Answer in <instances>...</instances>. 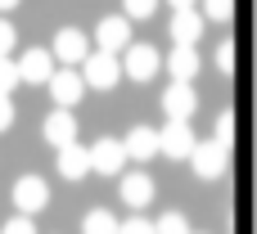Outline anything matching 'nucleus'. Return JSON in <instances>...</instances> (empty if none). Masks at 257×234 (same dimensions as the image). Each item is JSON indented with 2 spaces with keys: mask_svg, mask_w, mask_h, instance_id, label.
<instances>
[{
  "mask_svg": "<svg viewBox=\"0 0 257 234\" xmlns=\"http://www.w3.org/2000/svg\"><path fill=\"white\" fill-rule=\"evenodd\" d=\"M81 77H86V86H95V90H113L126 72H122V59H117V54L90 50V59L81 63Z\"/></svg>",
  "mask_w": 257,
  "mask_h": 234,
  "instance_id": "1",
  "label": "nucleus"
},
{
  "mask_svg": "<svg viewBox=\"0 0 257 234\" xmlns=\"http://www.w3.org/2000/svg\"><path fill=\"white\" fill-rule=\"evenodd\" d=\"M131 162V153H126V140H95L90 144V167L99 171V176H122V167Z\"/></svg>",
  "mask_w": 257,
  "mask_h": 234,
  "instance_id": "4",
  "label": "nucleus"
},
{
  "mask_svg": "<svg viewBox=\"0 0 257 234\" xmlns=\"http://www.w3.org/2000/svg\"><path fill=\"white\" fill-rule=\"evenodd\" d=\"M50 50H54V59H59V63L81 68V63L90 59V50H95V45H90V36H86L81 27H63V32H54V45H50Z\"/></svg>",
  "mask_w": 257,
  "mask_h": 234,
  "instance_id": "3",
  "label": "nucleus"
},
{
  "mask_svg": "<svg viewBox=\"0 0 257 234\" xmlns=\"http://www.w3.org/2000/svg\"><path fill=\"white\" fill-rule=\"evenodd\" d=\"M158 234H194V230L181 212H167V216H158Z\"/></svg>",
  "mask_w": 257,
  "mask_h": 234,
  "instance_id": "22",
  "label": "nucleus"
},
{
  "mask_svg": "<svg viewBox=\"0 0 257 234\" xmlns=\"http://www.w3.org/2000/svg\"><path fill=\"white\" fill-rule=\"evenodd\" d=\"M14 41H18V32H14V23H9V18H0V59H9V50H14Z\"/></svg>",
  "mask_w": 257,
  "mask_h": 234,
  "instance_id": "25",
  "label": "nucleus"
},
{
  "mask_svg": "<svg viewBox=\"0 0 257 234\" xmlns=\"http://www.w3.org/2000/svg\"><path fill=\"white\" fill-rule=\"evenodd\" d=\"M0 234H36V225H32V216H23V212H18L14 221H5V230H0Z\"/></svg>",
  "mask_w": 257,
  "mask_h": 234,
  "instance_id": "27",
  "label": "nucleus"
},
{
  "mask_svg": "<svg viewBox=\"0 0 257 234\" xmlns=\"http://www.w3.org/2000/svg\"><path fill=\"white\" fill-rule=\"evenodd\" d=\"M45 140H50L54 149L77 144V117H72V108H54V113L45 117Z\"/></svg>",
  "mask_w": 257,
  "mask_h": 234,
  "instance_id": "13",
  "label": "nucleus"
},
{
  "mask_svg": "<svg viewBox=\"0 0 257 234\" xmlns=\"http://www.w3.org/2000/svg\"><path fill=\"white\" fill-rule=\"evenodd\" d=\"M126 5V18H154V9H158V0H122Z\"/></svg>",
  "mask_w": 257,
  "mask_h": 234,
  "instance_id": "24",
  "label": "nucleus"
},
{
  "mask_svg": "<svg viewBox=\"0 0 257 234\" xmlns=\"http://www.w3.org/2000/svg\"><path fill=\"white\" fill-rule=\"evenodd\" d=\"M158 135H163V153H167V158H176V162H181V158H190V153L199 149V140H194V126H190V122H172V117H167V126H163Z\"/></svg>",
  "mask_w": 257,
  "mask_h": 234,
  "instance_id": "10",
  "label": "nucleus"
},
{
  "mask_svg": "<svg viewBox=\"0 0 257 234\" xmlns=\"http://www.w3.org/2000/svg\"><path fill=\"white\" fill-rule=\"evenodd\" d=\"M158 63H163V59H158L154 45H131V50L122 54V72H126L131 81H140V86L158 77Z\"/></svg>",
  "mask_w": 257,
  "mask_h": 234,
  "instance_id": "9",
  "label": "nucleus"
},
{
  "mask_svg": "<svg viewBox=\"0 0 257 234\" xmlns=\"http://www.w3.org/2000/svg\"><path fill=\"white\" fill-rule=\"evenodd\" d=\"M45 203H50V185H45L41 176H18V180H14V207H18L23 216L45 212Z\"/></svg>",
  "mask_w": 257,
  "mask_h": 234,
  "instance_id": "6",
  "label": "nucleus"
},
{
  "mask_svg": "<svg viewBox=\"0 0 257 234\" xmlns=\"http://www.w3.org/2000/svg\"><path fill=\"white\" fill-rule=\"evenodd\" d=\"M190 167H194L199 180H221V176L230 171V144H221V140L199 144V149L190 153Z\"/></svg>",
  "mask_w": 257,
  "mask_h": 234,
  "instance_id": "2",
  "label": "nucleus"
},
{
  "mask_svg": "<svg viewBox=\"0 0 257 234\" xmlns=\"http://www.w3.org/2000/svg\"><path fill=\"white\" fill-rule=\"evenodd\" d=\"M199 50L194 45H176L172 54H167V72H172V81H194L199 77Z\"/></svg>",
  "mask_w": 257,
  "mask_h": 234,
  "instance_id": "17",
  "label": "nucleus"
},
{
  "mask_svg": "<svg viewBox=\"0 0 257 234\" xmlns=\"http://www.w3.org/2000/svg\"><path fill=\"white\" fill-rule=\"evenodd\" d=\"M9 126H14V99L0 95V131H9Z\"/></svg>",
  "mask_w": 257,
  "mask_h": 234,
  "instance_id": "28",
  "label": "nucleus"
},
{
  "mask_svg": "<svg viewBox=\"0 0 257 234\" xmlns=\"http://www.w3.org/2000/svg\"><path fill=\"white\" fill-rule=\"evenodd\" d=\"M203 23H208V18H203L199 5H194V9H176V14H172V41H176V45H194V41L203 36Z\"/></svg>",
  "mask_w": 257,
  "mask_h": 234,
  "instance_id": "12",
  "label": "nucleus"
},
{
  "mask_svg": "<svg viewBox=\"0 0 257 234\" xmlns=\"http://www.w3.org/2000/svg\"><path fill=\"white\" fill-rule=\"evenodd\" d=\"M136 41H131V23L126 18H99L95 27V50H108V54H126Z\"/></svg>",
  "mask_w": 257,
  "mask_h": 234,
  "instance_id": "8",
  "label": "nucleus"
},
{
  "mask_svg": "<svg viewBox=\"0 0 257 234\" xmlns=\"http://www.w3.org/2000/svg\"><path fill=\"white\" fill-rule=\"evenodd\" d=\"M199 9H203L208 23H230L235 18V0H199Z\"/></svg>",
  "mask_w": 257,
  "mask_h": 234,
  "instance_id": "19",
  "label": "nucleus"
},
{
  "mask_svg": "<svg viewBox=\"0 0 257 234\" xmlns=\"http://www.w3.org/2000/svg\"><path fill=\"white\" fill-rule=\"evenodd\" d=\"M81 95H86V77H81L77 68H63V72L50 77V99H54V108H77Z\"/></svg>",
  "mask_w": 257,
  "mask_h": 234,
  "instance_id": "7",
  "label": "nucleus"
},
{
  "mask_svg": "<svg viewBox=\"0 0 257 234\" xmlns=\"http://www.w3.org/2000/svg\"><path fill=\"white\" fill-rule=\"evenodd\" d=\"M23 81V72H18V63L14 59H0V95H14V86Z\"/></svg>",
  "mask_w": 257,
  "mask_h": 234,
  "instance_id": "21",
  "label": "nucleus"
},
{
  "mask_svg": "<svg viewBox=\"0 0 257 234\" xmlns=\"http://www.w3.org/2000/svg\"><path fill=\"white\" fill-rule=\"evenodd\" d=\"M117 234H158V225H149L145 216H126V221H122V230H117Z\"/></svg>",
  "mask_w": 257,
  "mask_h": 234,
  "instance_id": "26",
  "label": "nucleus"
},
{
  "mask_svg": "<svg viewBox=\"0 0 257 234\" xmlns=\"http://www.w3.org/2000/svg\"><path fill=\"white\" fill-rule=\"evenodd\" d=\"M154 194H158V189H154V180H149L145 171H126V176H122V203H126V207L140 212V207L154 203Z\"/></svg>",
  "mask_w": 257,
  "mask_h": 234,
  "instance_id": "15",
  "label": "nucleus"
},
{
  "mask_svg": "<svg viewBox=\"0 0 257 234\" xmlns=\"http://www.w3.org/2000/svg\"><path fill=\"white\" fill-rule=\"evenodd\" d=\"M9 9H18V0H0V14H9Z\"/></svg>",
  "mask_w": 257,
  "mask_h": 234,
  "instance_id": "30",
  "label": "nucleus"
},
{
  "mask_svg": "<svg viewBox=\"0 0 257 234\" xmlns=\"http://www.w3.org/2000/svg\"><path fill=\"white\" fill-rule=\"evenodd\" d=\"M126 153H131V162H149L154 153H163V135L154 126H136L126 135Z\"/></svg>",
  "mask_w": 257,
  "mask_h": 234,
  "instance_id": "16",
  "label": "nucleus"
},
{
  "mask_svg": "<svg viewBox=\"0 0 257 234\" xmlns=\"http://www.w3.org/2000/svg\"><path fill=\"white\" fill-rule=\"evenodd\" d=\"M194 108H199V90H194V81H172V86L163 90V113H167L172 122H190Z\"/></svg>",
  "mask_w": 257,
  "mask_h": 234,
  "instance_id": "5",
  "label": "nucleus"
},
{
  "mask_svg": "<svg viewBox=\"0 0 257 234\" xmlns=\"http://www.w3.org/2000/svg\"><path fill=\"white\" fill-rule=\"evenodd\" d=\"M212 140H221V144H235V113H221V117H217V126H212Z\"/></svg>",
  "mask_w": 257,
  "mask_h": 234,
  "instance_id": "23",
  "label": "nucleus"
},
{
  "mask_svg": "<svg viewBox=\"0 0 257 234\" xmlns=\"http://www.w3.org/2000/svg\"><path fill=\"white\" fill-rule=\"evenodd\" d=\"M167 5H172V9H194L199 0H167Z\"/></svg>",
  "mask_w": 257,
  "mask_h": 234,
  "instance_id": "29",
  "label": "nucleus"
},
{
  "mask_svg": "<svg viewBox=\"0 0 257 234\" xmlns=\"http://www.w3.org/2000/svg\"><path fill=\"white\" fill-rule=\"evenodd\" d=\"M18 72L32 86H50V77H54V50H27L18 59Z\"/></svg>",
  "mask_w": 257,
  "mask_h": 234,
  "instance_id": "11",
  "label": "nucleus"
},
{
  "mask_svg": "<svg viewBox=\"0 0 257 234\" xmlns=\"http://www.w3.org/2000/svg\"><path fill=\"white\" fill-rule=\"evenodd\" d=\"M95 167H90V149L86 144H68V149H59V176L63 180H86Z\"/></svg>",
  "mask_w": 257,
  "mask_h": 234,
  "instance_id": "14",
  "label": "nucleus"
},
{
  "mask_svg": "<svg viewBox=\"0 0 257 234\" xmlns=\"http://www.w3.org/2000/svg\"><path fill=\"white\" fill-rule=\"evenodd\" d=\"M212 63H217V72H235V41H217Z\"/></svg>",
  "mask_w": 257,
  "mask_h": 234,
  "instance_id": "20",
  "label": "nucleus"
},
{
  "mask_svg": "<svg viewBox=\"0 0 257 234\" xmlns=\"http://www.w3.org/2000/svg\"><path fill=\"white\" fill-rule=\"evenodd\" d=\"M117 230H122V221H113V212H104V207L81 216V234H117Z\"/></svg>",
  "mask_w": 257,
  "mask_h": 234,
  "instance_id": "18",
  "label": "nucleus"
}]
</instances>
